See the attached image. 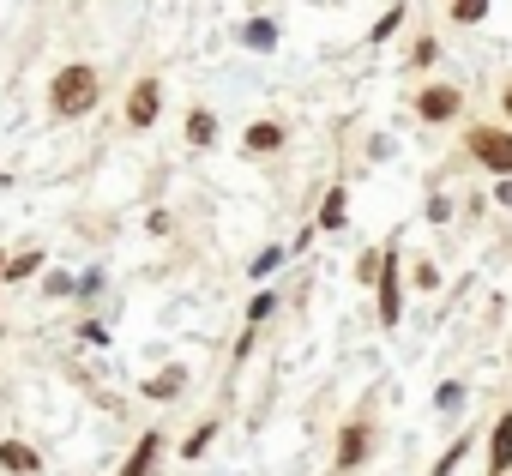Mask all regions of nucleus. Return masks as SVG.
<instances>
[{
	"mask_svg": "<svg viewBox=\"0 0 512 476\" xmlns=\"http://www.w3.org/2000/svg\"><path fill=\"white\" fill-rule=\"evenodd\" d=\"M97 97H103V79H97V67H85V61H73V67H61V73L49 79V109H55L61 121L91 115Z\"/></svg>",
	"mask_w": 512,
	"mask_h": 476,
	"instance_id": "nucleus-1",
	"label": "nucleus"
},
{
	"mask_svg": "<svg viewBox=\"0 0 512 476\" xmlns=\"http://www.w3.org/2000/svg\"><path fill=\"white\" fill-rule=\"evenodd\" d=\"M464 145H470V157H476L482 169H494V181L512 175V133H506V127H470Z\"/></svg>",
	"mask_w": 512,
	"mask_h": 476,
	"instance_id": "nucleus-2",
	"label": "nucleus"
},
{
	"mask_svg": "<svg viewBox=\"0 0 512 476\" xmlns=\"http://www.w3.org/2000/svg\"><path fill=\"white\" fill-rule=\"evenodd\" d=\"M380 326H398L404 320V260H398V248L386 242V266H380Z\"/></svg>",
	"mask_w": 512,
	"mask_h": 476,
	"instance_id": "nucleus-3",
	"label": "nucleus"
},
{
	"mask_svg": "<svg viewBox=\"0 0 512 476\" xmlns=\"http://www.w3.org/2000/svg\"><path fill=\"white\" fill-rule=\"evenodd\" d=\"M368 452H374V428H368V416H350V422L338 428V452H332V470H356Z\"/></svg>",
	"mask_w": 512,
	"mask_h": 476,
	"instance_id": "nucleus-4",
	"label": "nucleus"
},
{
	"mask_svg": "<svg viewBox=\"0 0 512 476\" xmlns=\"http://www.w3.org/2000/svg\"><path fill=\"white\" fill-rule=\"evenodd\" d=\"M458 109H464L458 85H422V91H416V115H422L428 127H446V121H458Z\"/></svg>",
	"mask_w": 512,
	"mask_h": 476,
	"instance_id": "nucleus-5",
	"label": "nucleus"
},
{
	"mask_svg": "<svg viewBox=\"0 0 512 476\" xmlns=\"http://www.w3.org/2000/svg\"><path fill=\"white\" fill-rule=\"evenodd\" d=\"M157 115H163V85H157V79H139V85L127 91V127L145 133V127H157Z\"/></svg>",
	"mask_w": 512,
	"mask_h": 476,
	"instance_id": "nucleus-6",
	"label": "nucleus"
},
{
	"mask_svg": "<svg viewBox=\"0 0 512 476\" xmlns=\"http://www.w3.org/2000/svg\"><path fill=\"white\" fill-rule=\"evenodd\" d=\"M157 458H163V428H145V434L133 440V452L121 458V476H151Z\"/></svg>",
	"mask_w": 512,
	"mask_h": 476,
	"instance_id": "nucleus-7",
	"label": "nucleus"
},
{
	"mask_svg": "<svg viewBox=\"0 0 512 476\" xmlns=\"http://www.w3.org/2000/svg\"><path fill=\"white\" fill-rule=\"evenodd\" d=\"M506 470H512V410H500L488 428V476H506Z\"/></svg>",
	"mask_w": 512,
	"mask_h": 476,
	"instance_id": "nucleus-8",
	"label": "nucleus"
},
{
	"mask_svg": "<svg viewBox=\"0 0 512 476\" xmlns=\"http://www.w3.org/2000/svg\"><path fill=\"white\" fill-rule=\"evenodd\" d=\"M151 404H169V398H181L187 392V368L181 362H169V368H157V374H145V386H139Z\"/></svg>",
	"mask_w": 512,
	"mask_h": 476,
	"instance_id": "nucleus-9",
	"label": "nucleus"
},
{
	"mask_svg": "<svg viewBox=\"0 0 512 476\" xmlns=\"http://www.w3.org/2000/svg\"><path fill=\"white\" fill-rule=\"evenodd\" d=\"M0 470H7V476H37L43 458H37L31 440H0Z\"/></svg>",
	"mask_w": 512,
	"mask_h": 476,
	"instance_id": "nucleus-10",
	"label": "nucleus"
},
{
	"mask_svg": "<svg viewBox=\"0 0 512 476\" xmlns=\"http://www.w3.org/2000/svg\"><path fill=\"white\" fill-rule=\"evenodd\" d=\"M241 151H247V157H272V151H284V127H278V121H253V127L241 133Z\"/></svg>",
	"mask_w": 512,
	"mask_h": 476,
	"instance_id": "nucleus-11",
	"label": "nucleus"
},
{
	"mask_svg": "<svg viewBox=\"0 0 512 476\" xmlns=\"http://www.w3.org/2000/svg\"><path fill=\"white\" fill-rule=\"evenodd\" d=\"M344 217H350V187H326L314 229H320V235H332V229H344Z\"/></svg>",
	"mask_w": 512,
	"mask_h": 476,
	"instance_id": "nucleus-12",
	"label": "nucleus"
},
{
	"mask_svg": "<svg viewBox=\"0 0 512 476\" xmlns=\"http://www.w3.org/2000/svg\"><path fill=\"white\" fill-rule=\"evenodd\" d=\"M25 278H43V248H19L0 272V284H25Z\"/></svg>",
	"mask_w": 512,
	"mask_h": 476,
	"instance_id": "nucleus-13",
	"label": "nucleus"
},
{
	"mask_svg": "<svg viewBox=\"0 0 512 476\" xmlns=\"http://www.w3.org/2000/svg\"><path fill=\"white\" fill-rule=\"evenodd\" d=\"M241 49L272 55V49H278V25H272V19H247V25H241Z\"/></svg>",
	"mask_w": 512,
	"mask_h": 476,
	"instance_id": "nucleus-14",
	"label": "nucleus"
},
{
	"mask_svg": "<svg viewBox=\"0 0 512 476\" xmlns=\"http://www.w3.org/2000/svg\"><path fill=\"white\" fill-rule=\"evenodd\" d=\"M187 145L193 151H211L217 145V115L211 109H187Z\"/></svg>",
	"mask_w": 512,
	"mask_h": 476,
	"instance_id": "nucleus-15",
	"label": "nucleus"
},
{
	"mask_svg": "<svg viewBox=\"0 0 512 476\" xmlns=\"http://www.w3.org/2000/svg\"><path fill=\"white\" fill-rule=\"evenodd\" d=\"M470 440H476V434H458V440H452V446L434 458V470H428V476H458V464L470 458Z\"/></svg>",
	"mask_w": 512,
	"mask_h": 476,
	"instance_id": "nucleus-16",
	"label": "nucleus"
},
{
	"mask_svg": "<svg viewBox=\"0 0 512 476\" xmlns=\"http://www.w3.org/2000/svg\"><path fill=\"white\" fill-rule=\"evenodd\" d=\"M211 440H217V416H205V422L181 440V458H205V452H211Z\"/></svg>",
	"mask_w": 512,
	"mask_h": 476,
	"instance_id": "nucleus-17",
	"label": "nucleus"
},
{
	"mask_svg": "<svg viewBox=\"0 0 512 476\" xmlns=\"http://www.w3.org/2000/svg\"><path fill=\"white\" fill-rule=\"evenodd\" d=\"M284 260H290V248H266V254H253V260H247V278H260V284H266Z\"/></svg>",
	"mask_w": 512,
	"mask_h": 476,
	"instance_id": "nucleus-18",
	"label": "nucleus"
},
{
	"mask_svg": "<svg viewBox=\"0 0 512 476\" xmlns=\"http://www.w3.org/2000/svg\"><path fill=\"white\" fill-rule=\"evenodd\" d=\"M488 7H494V0H446V13H452L458 25H482V19H488Z\"/></svg>",
	"mask_w": 512,
	"mask_h": 476,
	"instance_id": "nucleus-19",
	"label": "nucleus"
},
{
	"mask_svg": "<svg viewBox=\"0 0 512 476\" xmlns=\"http://www.w3.org/2000/svg\"><path fill=\"white\" fill-rule=\"evenodd\" d=\"M380 266H386V248H368V254L356 260V284L374 290V284H380Z\"/></svg>",
	"mask_w": 512,
	"mask_h": 476,
	"instance_id": "nucleus-20",
	"label": "nucleus"
},
{
	"mask_svg": "<svg viewBox=\"0 0 512 476\" xmlns=\"http://www.w3.org/2000/svg\"><path fill=\"white\" fill-rule=\"evenodd\" d=\"M272 314H278V290H260V296L247 302V326H266Z\"/></svg>",
	"mask_w": 512,
	"mask_h": 476,
	"instance_id": "nucleus-21",
	"label": "nucleus"
},
{
	"mask_svg": "<svg viewBox=\"0 0 512 476\" xmlns=\"http://www.w3.org/2000/svg\"><path fill=\"white\" fill-rule=\"evenodd\" d=\"M398 25H404V7L380 13V19H374V31H368V43H392V37H398Z\"/></svg>",
	"mask_w": 512,
	"mask_h": 476,
	"instance_id": "nucleus-22",
	"label": "nucleus"
},
{
	"mask_svg": "<svg viewBox=\"0 0 512 476\" xmlns=\"http://www.w3.org/2000/svg\"><path fill=\"white\" fill-rule=\"evenodd\" d=\"M43 296H79V284H73V272H43Z\"/></svg>",
	"mask_w": 512,
	"mask_h": 476,
	"instance_id": "nucleus-23",
	"label": "nucleus"
},
{
	"mask_svg": "<svg viewBox=\"0 0 512 476\" xmlns=\"http://www.w3.org/2000/svg\"><path fill=\"white\" fill-rule=\"evenodd\" d=\"M434 410H464V386H458V380H446V386L434 392Z\"/></svg>",
	"mask_w": 512,
	"mask_h": 476,
	"instance_id": "nucleus-24",
	"label": "nucleus"
},
{
	"mask_svg": "<svg viewBox=\"0 0 512 476\" xmlns=\"http://www.w3.org/2000/svg\"><path fill=\"white\" fill-rule=\"evenodd\" d=\"M434 61H440V43H434V37H422V43L410 49V67H434Z\"/></svg>",
	"mask_w": 512,
	"mask_h": 476,
	"instance_id": "nucleus-25",
	"label": "nucleus"
},
{
	"mask_svg": "<svg viewBox=\"0 0 512 476\" xmlns=\"http://www.w3.org/2000/svg\"><path fill=\"white\" fill-rule=\"evenodd\" d=\"M416 290H440V272H434V260H416Z\"/></svg>",
	"mask_w": 512,
	"mask_h": 476,
	"instance_id": "nucleus-26",
	"label": "nucleus"
},
{
	"mask_svg": "<svg viewBox=\"0 0 512 476\" xmlns=\"http://www.w3.org/2000/svg\"><path fill=\"white\" fill-rule=\"evenodd\" d=\"M446 217H452V199H446V193H434V199H428V223H446Z\"/></svg>",
	"mask_w": 512,
	"mask_h": 476,
	"instance_id": "nucleus-27",
	"label": "nucleus"
},
{
	"mask_svg": "<svg viewBox=\"0 0 512 476\" xmlns=\"http://www.w3.org/2000/svg\"><path fill=\"white\" fill-rule=\"evenodd\" d=\"M145 229H151V235H169V229H175V217H169V211H151V217H145Z\"/></svg>",
	"mask_w": 512,
	"mask_h": 476,
	"instance_id": "nucleus-28",
	"label": "nucleus"
},
{
	"mask_svg": "<svg viewBox=\"0 0 512 476\" xmlns=\"http://www.w3.org/2000/svg\"><path fill=\"white\" fill-rule=\"evenodd\" d=\"M79 338H85V344H97V350H103V344H109V332H103V326H97V320H85V326H79Z\"/></svg>",
	"mask_w": 512,
	"mask_h": 476,
	"instance_id": "nucleus-29",
	"label": "nucleus"
},
{
	"mask_svg": "<svg viewBox=\"0 0 512 476\" xmlns=\"http://www.w3.org/2000/svg\"><path fill=\"white\" fill-rule=\"evenodd\" d=\"M494 205H500V211H512V175H500V181H494Z\"/></svg>",
	"mask_w": 512,
	"mask_h": 476,
	"instance_id": "nucleus-30",
	"label": "nucleus"
},
{
	"mask_svg": "<svg viewBox=\"0 0 512 476\" xmlns=\"http://www.w3.org/2000/svg\"><path fill=\"white\" fill-rule=\"evenodd\" d=\"M500 103H506V121H512V79H506V91H500Z\"/></svg>",
	"mask_w": 512,
	"mask_h": 476,
	"instance_id": "nucleus-31",
	"label": "nucleus"
}]
</instances>
